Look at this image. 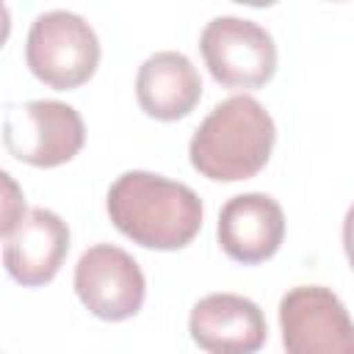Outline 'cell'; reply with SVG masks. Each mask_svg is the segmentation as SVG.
Returning <instances> with one entry per match:
<instances>
[{
	"instance_id": "7",
	"label": "cell",
	"mask_w": 354,
	"mask_h": 354,
	"mask_svg": "<svg viewBox=\"0 0 354 354\" xmlns=\"http://www.w3.org/2000/svg\"><path fill=\"white\" fill-rule=\"evenodd\" d=\"M75 290L97 318L124 321L141 310L147 282L124 249L97 243L86 249L75 266Z\"/></svg>"
},
{
	"instance_id": "12",
	"label": "cell",
	"mask_w": 354,
	"mask_h": 354,
	"mask_svg": "<svg viewBox=\"0 0 354 354\" xmlns=\"http://www.w3.org/2000/svg\"><path fill=\"white\" fill-rule=\"evenodd\" d=\"M25 216V194L19 183L0 169V238L11 235Z\"/></svg>"
},
{
	"instance_id": "6",
	"label": "cell",
	"mask_w": 354,
	"mask_h": 354,
	"mask_svg": "<svg viewBox=\"0 0 354 354\" xmlns=\"http://www.w3.org/2000/svg\"><path fill=\"white\" fill-rule=\"evenodd\" d=\"M285 354H354L346 304L324 285L290 288L279 301Z\"/></svg>"
},
{
	"instance_id": "1",
	"label": "cell",
	"mask_w": 354,
	"mask_h": 354,
	"mask_svg": "<svg viewBox=\"0 0 354 354\" xmlns=\"http://www.w3.org/2000/svg\"><path fill=\"white\" fill-rule=\"evenodd\" d=\"M105 207L113 227L147 249H183L202 227V199L196 191L152 171L119 174L108 188Z\"/></svg>"
},
{
	"instance_id": "3",
	"label": "cell",
	"mask_w": 354,
	"mask_h": 354,
	"mask_svg": "<svg viewBox=\"0 0 354 354\" xmlns=\"http://www.w3.org/2000/svg\"><path fill=\"white\" fill-rule=\"evenodd\" d=\"M25 61L28 69L50 88H77L97 72L100 41L83 17L61 8L44 11L28 30Z\"/></svg>"
},
{
	"instance_id": "5",
	"label": "cell",
	"mask_w": 354,
	"mask_h": 354,
	"mask_svg": "<svg viewBox=\"0 0 354 354\" xmlns=\"http://www.w3.org/2000/svg\"><path fill=\"white\" fill-rule=\"evenodd\" d=\"M213 80L227 88H260L277 72V47L266 28L241 17H216L199 36Z\"/></svg>"
},
{
	"instance_id": "2",
	"label": "cell",
	"mask_w": 354,
	"mask_h": 354,
	"mask_svg": "<svg viewBox=\"0 0 354 354\" xmlns=\"http://www.w3.org/2000/svg\"><path fill=\"white\" fill-rule=\"evenodd\" d=\"M277 127L271 113L249 94L218 102L196 127L188 155L194 169L218 183L254 177L271 158Z\"/></svg>"
},
{
	"instance_id": "13",
	"label": "cell",
	"mask_w": 354,
	"mask_h": 354,
	"mask_svg": "<svg viewBox=\"0 0 354 354\" xmlns=\"http://www.w3.org/2000/svg\"><path fill=\"white\" fill-rule=\"evenodd\" d=\"M8 33H11V14H8L6 3H0V47L6 44Z\"/></svg>"
},
{
	"instance_id": "4",
	"label": "cell",
	"mask_w": 354,
	"mask_h": 354,
	"mask_svg": "<svg viewBox=\"0 0 354 354\" xmlns=\"http://www.w3.org/2000/svg\"><path fill=\"white\" fill-rule=\"evenodd\" d=\"M86 141L80 113L58 100H33L14 105L3 122L6 149L30 166L53 169L72 160Z\"/></svg>"
},
{
	"instance_id": "10",
	"label": "cell",
	"mask_w": 354,
	"mask_h": 354,
	"mask_svg": "<svg viewBox=\"0 0 354 354\" xmlns=\"http://www.w3.org/2000/svg\"><path fill=\"white\" fill-rule=\"evenodd\" d=\"M285 238V213L268 194H238L218 213V243L243 266L268 260Z\"/></svg>"
},
{
	"instance_id": "8",
	"label": "cell",
	"mask_w": 354,
	"mask_h": 354,
	"mask_svg": "<svg viewBox=\"0 0 354 354\" xmlns=\"http://www.w3.org/2000/svg\"><path fill=\"white\" fill-rule=\"evenodd\" d=\"M188 332L207 354H257L268 337L263 310L238 293L199 299L191 310Z\"/></svg>"
},
{
	"instance_id": "11",
	"label": "cell",
	"mask_w": 354,
	"mask_h": 354,
	"mask_svg": "<svg viewBox=\"0 0 354 354\" xmlns=\"http://www.w3.org/2000/svg\"><path fill=\"white\" fill-rule=\"evenodd\" d=\"M202 97L196 66L174 50L149 55L136 75V100L141 111L160 122L188 116Z\"/></svg>"
},
{
	"instance_id": "9",
	"label": "cell",
	"mask_w": 354,
	"mask_h": 354,
	"mask_svg": "<svg viewBox=\"0 0 354 354\" xmlns=\"http://www.w3.org/2000/svg\"><path fill=\"white\" fill-rule=\"evenodd\" d=\"M69 252V227L61 216L33 207L22 216L3 246V263L14 282L25 288L47 285Z\"/></svg>"
}]
</instances>
